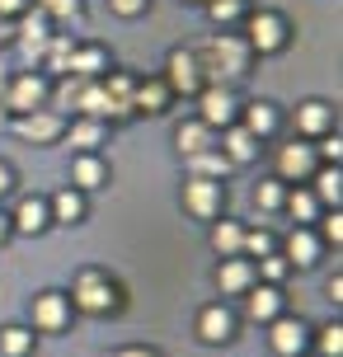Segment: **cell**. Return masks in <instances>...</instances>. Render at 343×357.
<instances>
[{
  "label": "cell",
  "mask_w": 343,
  "mask_h": 357,
  "mask_svg": "<svg viewBox=\"0 0 343 357\" xmlns=\"http://www.w3.org/2000/svg\"><path fill=\"white\" fill-rule=\"evenodd\" d=\"M193 56H198L207 85H240V80H250V71H254V52H250V43L240 38V29L207 33L202 43H193Z\"/></svg>",
  "instance_id": "1"
},
{
  "label": "cell",
  "mask_w": 343,
  "mask_h": 357,
  "mask_svg": "<svg viewBox=\"0 0 343 357\" xmlns=\"http://www.w3.org/2000/svg\"><path fill=\"white\" fill-rule=\"evenodd\" d=\"M66 296H71L75 315H94V320H104V315H118V310L127 305V287H123L118 273H109V268H99V264H85L71 278Z\"/></svg>",
  "instance_id": "2"
},
{
  "label": "cell",
  "mask_w": 343,
  "mask_h": 357,
  "mask_svg": "<svg viewBox=\"0 0 343 357\" xmlns=\"http://www.w3.org/2000/svg\"><path fill=\"white\" fill-rule=\"evenodd\" d=\"M240 38L250 43L254 61L259 56H282L291 47V38H296V24L282 10H273V5H250L245 19H240Z\"/></svg>",
  "instance_id": "3"
},
{
  "label": "cell",
  "mask_w": 343,
  "mask_h": 357,
  "mask_svg": "<svg viewBox=\"0 0 343 357\" xmlns=\"http://www.w3.org/2000/svg\"><path fill=\"white\" fill-rule=\"evenodd\" d=\"M193 339H198L202 348H226V343H235L240 339V310H235L226 296L198 305V315H193Z\"/></svg>",
  "instance_id": "4"
},
{
  "label": "cell",
  "mask_w": 343,
  "mask_h": 357,
  "mask_svg": "<svg viewBox=\"0 0 343 357\" xmlns=\"http://www.w3.org/2000/svg\"><path fill=\"white\" fill-rule=\"evenodd\" d=\"M47 94H52V80L38 71V66H24V71L10 75V85L0 94V108H5V118H19V113L47 108Z\"/></svg>",
  "instance_id": "5"
},
{
  "label": "cell",
  "mask_w": 343,
  "mask_h": 357,
  "mask_svg": "<svg viewBox=\"0 0 343 357\" xmlns=\"http://www.w3.org/2000/svg\"><path fill=\"white\" fill-rule=\"evenodd\" d=\"M71 320H75V310H71V296L61 287L33 291V301H29V329L33 334H66Z\"/></svg>",
  "instance_id": "6"
},
{
  "label": "cell",
  "mask_w": 343,
  "mask_h": 357,
  "mask_svg": "<svg viewBox=\"0 0 343 357\" xmlns=\"http://www.w3.org/2000/svg\"><path fill=\"white\" fill-rule=\"evenodd\" d=\"M179 202L193 221L212 226L217 216H226V183H221V178H183Z\"/></svg>",
  "instance_id": "7"
},
{
  "label": "cell",
  "mask_w": 343,
  "mask_h": 357,
  "mask_svg": "<svg viewBox=\"0 0 343 357\" xmlns=\"http://www.w3.org/2000/svg\"><path fill=\"white\" fill-rule=\"evenodd\" d=\"M315 169H320L315 142H301V137L277 142V151H273V178H282V183H310Z\"/></svg>",
  "instance_id": "8"
},
{
  "label": "cell",
  "mask_w": 343,
  "mask_h": 357,
  "mask_svg": "<svg viewBox=\"0 0 343 357\" xmlns=\"http://www.w3.org/2000/svg\"><path fill=\"white\" fill-rule=\"evenodd\" d=\"M160 75H165V85H169L174 99H198V89L207 85V75H202L193 47H169V52H165V71Z\"/></svg>",
  "instance_id": "9"
},
{
  "label": "cell",
  "mask_w": 343,
  "mask_h": 357,
  "mask_svg": "<svg viewBox=\"0 0 343 357\" xmlns=\"http://www.w3.org/2000/svg\"><path fill=\"white\" fill-rule=\"evenodd\" d=\"M52 19L43 15V10H24V15L15 19V38H10V43H15L19 47V56H24V66H38V61H43V52H47V43H52Z\"/></svg>",
  "instance_id": "10"
},
{
  "label": "cell",
  "mask_w": 343,
  "mask_h": 357,
  "mask_svg": "<svg viewBox=\"0 0 343 357\" xmlns=\"http://www.w3.org/2000/svg\"><path fill=\"white\" fill-rule=\"evenodd\" d=\"M10 127H15L19 142H29V146H56L61 137H66V113H56V108H33V113L10 118Z\"/></svg>",
  "instance_id": "11"
},
{
  "label": "cell",
  "mask_w": 343,
  "mask_h": 357,
  "mask_svg": "<svg viewBox=\"0 0 343 357\" xmlns=\"http://www.w3.org/2000/svg\"><path fill=\"white\" fill-rule=\"evenodd\" d=\"M240 94H235V85H202L198 89V118L212 132H221V127H231V123H240Z\"/></svg>",
  "instance_id": "12"
},
{
  "label": "cell",
  "mask_w": 343,
  "mask_h": 357,
  "mask_svg": "<svg viewBox=\"0 0 343 357\" xmlns=\"http://www.w3.org/2000/svg\"><path fill=\"white\" fill-rule=\"evenodd\" d=\"M291 127H296L301 142H320L329 132H339V108L329 99H301L296 113H291Z\"/></svg>",
  "instance_id": "13"
},
{
  "label": "cell",
  "mask_w": 343,
  "mask_h": 357,
  "mask_svg": "<svg viewBox=\"0 0 343 357\" xmlns=\"http://www.w3.org/2000/svg\"><path fill=\"white\" fill-rule=\"evenodd\" d=\"M268 329V343H273V353L277 357H306L310 353V324L301 320V315H277L273 324H264Z\"/></svg>",
  "instance_id": "14"
},
{
  "label": "cell",
  "mask_w": 343,
  "mask_h": 357,
  "mask_svg": "<svg viewBox=\"0 0 343 357\" xmlns=\"http://www.w3.org/2000/svg\"><path fill=\"white\" fill-rule=\"evenodd\" d=\"M240 127L250 132L254 142H273V137L287 127V113L273 104V99H245V104H240Z\"/></svg>",
  "instance_id": "15"
},
{
  "label": "cell",
  "mask_w": 343,
  "mask_h": 357,
  "mask_svg": "<svg viewBox=\"0 0 343 357\" xmlns=\"http://www.w3.org/2000/svg\"><path fill=\"white\" fill-rule=\"evenodd\" d=\"M277 254H282V259L291 264V273H296V268H315L320 264L325 245H320L315 226H291L287 235H277Z\"/></svg>",
  "instance_id": "16"
},
{
  "label": "cell",
  "mask_w": 343,
  "mask_h": 357,
  "mask_svg": "<svg viewBox=\"0 0 343 357\" xmlns=\"http://www.w3.org/2000/svg\"><path fill=\"white\" fill-rule=\"evenodd\" d=\"M240 301H245L240 315H245L250 324H273L282 310H287V291H282V287H268V282H254Z\"/></svg>",
  "instance_id": "17"
},
{
  "label": "cell",
  "mask_w": 343,
  "mask_h": 357,
  "mask_svg": "<svg viewBox=\"0 0 343 357\" xmlns=\"http://www.w3.org/2000/svg\"><path fill=\"white\" fill-rule=\"evenodd\" d=\"M10 231L15 235H29V240H38V235L52 231V212H47V197L38 193H24L15 202V212H10Z\"/></svg>",
  "instance_id": "18"
},
{
  "label": "cell",
  "mask_w": 343,
  "mask_h": 357,
  "mask_svg": "<svg viewBox=\"0 0 343 357\" xmlns=\"http://www.w3.org/2000/svg\"><path fill=\"white\" fill-rule=\"evenodd\" d=\"M212 282H217L221 296H245V291L259 282V273H254V259H245V254L217 259V268H212Z\"/></svg>",
  "instance_id": "19"
},
{
  "label": "cell",
  "mask_w": 343,
  "mask_h": 357,
  "mask_svg": "<svg viewBox=\"0 0 343 357\" xmlns=\"http://www.w3.org/2000/svg\"><path fill=\"white\" fill-rule=\"evenodd\" d=\"M169 104H174V94L165 85V75H137V89H132L137 118H160V113H169Z\"/></svg>",
  "instance_id": "20"
},
{
  "label": "cell",
  "mask_w": 343,
  "mask_h": 357,
  "mask_svg": "<svg viewBox=\"0 0 343 357\" xmlns=\"http://www.w3.org/2000/svg\"><path fill=\"white\" fill-rule=\"evenodd\" d=\"M61 142H71L75 155H104V142H109V123H99V118H66V137Z\"/></svg>",
  "instance_id": "21"
},
{
  "label": "cell",
  "mask_w": 343,
  "mask_h": 357,
  "mask_svg": "<svg viewBox=\"0 0 343 357\" xmlns=\"http://www.w3.org/2000/svg\"><path fill=\"white\" fill-rule=\"evenodd\" d=\"M217 151L240 169V165H254L259 155H264V142H254L240 123H231V127H221V132H217Z\"/></svg>",
  "instance_id": "22"
},
{
  "label": "cell",
  "mask_w": 343,
  "mask_h": 357,
  "mask_svg": "<svg viewBox=\"0 0 343 357\" xmlns=\"http://www.w3.org/2000/svg\"><path fill=\"white\" fill-rule=\"evenodd\" d=\"M47 212H52V226H80V221L90 216V193L61 183V188L47 197Z\"/></svg>",
  "instance_id": "23"
},
{
  "label": "cell",
  "mask_w": 343,
  "mask_h": 357,
  "mask_svg": "<svg viewBox=\"0 0 343 357\" xmlns=\"http://www.w3.org/2000/svg\"><path fill=\"white\" fill-rule=\"evenodd\" d=\"M109 71H113V52L104 47V43H75L71 75H80V80H104Z\"/></svg>",
  "instance_id": "24"
},
{
  "label": "cell",
  "mask_w": 343,
  "mask_h": 357,
  "mask_svg": "<svg viewBox=\"0 0 343 357\" xmlns=\"http://www.w3.org/2000/svg\"><path fill=\"white\" fill-rule=\"evenodd\" d=\"M109 178H113V165L104 155H75L71 160V188H80V193L109 188Z\"/></svg>",
  "instance_id": "25"
},
{
  "label": "cell",
  "mask_w": 343,
  "mask_h": 357,
  "mask_svg": "<svg viewBox=\"0 0 343 357\" xmlns=\"http://www.w3.org/2000/svg\"><path fill=\"white\" fill-rule=\"evenodd\" d=\"M217 146V132L202 123V118H188V123L174 127V151H179V160H193L202 151H212Z\"/></svg>",
  "instance_id": "26"
},
{
  "label": "cell",
  "mask_w": 343,
  "mask_h": 357,
  "mask_svg": "<svg viewBox=\"0 0 343 357\" xmlns=\"http://www.w3.org/2000/svg\"><path fill=\"white\" fill-rule=\"evenodd\" d=\"M75 43H80V38H75L71 29H56V33H52L47 52H43V61H38L47 80H56V75H71V52H75Z\"/></svg>",
  "instance_id": "27"
},
{
  "label": "cell",
  "mask_w": 343,
  "mask_h": 357,
  "mask_svg": "<svg viewBox=\"0 0 343 357\" xmlns=\"http://www.w3.org/2000/svg\"><path fill=\"white\" fill-rule=\"evenodd\" d=\"M282 212L291 216V226H315V216L325 212L315 193H310V183H287V193H282Z\"/></svg>",
  "instance_id": "28"
},
{
  "label": "cell",
  "mask_w": 343,
  "mask_h": 357,
  "mask_svg": "<svg viewBox=\"0 0 343 357\" xmlns=\"http://www.w3.org/2000/svg\"><path fill=\"white\" fill-rule=\"evenodd\" d=\"M207 245H212V254H221V259L240 254V245H245V221H235V216H217V221L207 226Z\"/></svg>",
  "instance_id": "29"
},
{
  "label": "cell",
  "mask_w": 343,
  "mask_h": 357,
  "mask_svg": "<svg viewBox=\"0 0 343 357\" xmlns=\"http://www.w3.org/2000/svg\"><path fill=\"white\" fill-rule=\"evenodd\" d=\"M310 193H315L320 207H343V169L339 165H320L310 174Z\"/></svg>",
  "instance_id": "30"
},
{
  "label": "cell",
  "mask_w": 343,
  "mask_h": 357,
  "mask_svg": "<svg viewBox=\"0 0 343 357\" xmlns=\"http://www.w3.org/2000/svg\"><path fill=\"white\" fill-rule=\"evenodd\" d=\"M38 334L29 324H0V357H33Z\"/></svg>",
  "instance_id": "31"
},
{
  "label": "cell",
  "mask_w": 343,
  "mask_h": 357,
  "mask_svg": "<svg viewBox=\"0 0 343 357\" xmlns=\"http://www.w3.org/2000/svg\"><path fill=\"white\" fill-rule=\"evenodd\" d=\"M183 165H188V178H221V183H226L231 169H235L217 146H212V151H202V155H193V160H183Z\"/></svg>",
  "instance_id": "32"
},
{
  "label": "cell",
  "mask_w": 343,
  "mask_h": 357,
  "mask_svg": "<svg viewBox=\"0 0 343 357\" xmlns=\"http://www.w3.org/2000/svg\"><path fill=\"white\" fill-rule=\"evenodd\" d=\"M310 348H315V357H343V324H310Z\"/></svg>",
  "instance_id": "33"
},
{
  "label": "cell",
  "mask_w": 343,
  "mask_h": 357,
  "mask_svg": "<svg viewBox=\"0 0 343 357\" xmlns=\"http://www.w3.org/2000/svg\"><path fill=\"white\" fill-rule=\"evenodd\" d=\"M38 10L52 19V29H71L85 15V0H38Z\"/></svg>",
  "instance_id": "34"
},
{
  "label": "cell",
  "mask_w": 343,
  "mask_h": 357,
  "mask_svg": "<svg viewBox=\"0 0 343 357\" xmlns=\"http://www.w3.org/2000/svg\"><path fill=\"white\" fill-rule=\"evenodd\" d=\"M202 10H207V19H212L217 29H240V19H245V10H250V0H207Z\"/></svg>",
  "instance_id": "35"
},
{
  "label": "cell",
  "mask_w": 343,
  "mask_h": 357,
  "mask_svg": "<svg viewBox=\"0 0 343 357\" xmlns=\"http://www.w3.org/2000/svg\"><path fill=\"white\" fill-rule=\"evenodd\" d=\"M245 259H264V254H277V231L268 226H245V245H240Z\"/></svg>",
  "instance_id": "36"
},
{
  "label": "cell",
  "mask_w": 343,
  "mask_h": 357,
  "mask_svg": "<svg viewBox=\"0 0 343 357\" xmlns=\"http://www.w3.org/2000/svg\"><path fill=\"white\" fill-rule=\"evenodd\" d=\"M315 226H320V231H315L320 245H325V250L334 245V254H339V245H343V207H325V212L315 216Z\"/></svg>",
  "instance_id": "37"
},
{
  "label": "cell",
  "mask_w": 343,
  "mask_h": 357,
  "mask_svg": "<svg viewBox=\"0 0 343 357\" xmlns=\"http://www.w3.org/2000/svg\"><path fill=\"white\" fill-rule=\"evenodd\" d=\"M282 193H287V183H282V178H259V183H254V207H259V212H282Z\"/></svg>",
  "instance_id": "38"
},
{
  "label": "cell",
  "mask_w": 343,
  "mask_h": 357,
  "mask_svg": "<svg viewBox=\"0 0 343 357\" xmlns=\"http://www.w3.org/2000/svg\"><path fill=\"white\" fill-rule=\"evenodd\" d=\"M254 273H259V282L282 287V282L291 278V264L282 259V254H264V259H254Z\"/></svg>",
  "instance_id": "39"
},
{
  "label": "cell",
  "mask_w": 343,
  "mask_h": 357,
  "mask_svg": "<svg viewBox=\"0 0 343 357\" xmlns=\"http://www.w3.org/2000/svg\"><path fill=\"white\" fill-rule=\"evenodd\" d=\"M315 155H320V165H339L343 160V137H339V132L320 137V142H315Z\"/></svg>",
  "instance_id": "40"
},
{
  "label": "cell",
  "mask_w": 343,
  "mask_h": 357,
  "mask_svg": "<svg viewBox=\"0 0 343 357\" xmlns=\"http://www.w3.org/2000/svg\"><path fill=\"white\" fill-rule=\"evenodd\" d=\"M109 10L118 19H142L146 10H151V0H109Z\"/></svg>",
  "instance_id": "41"
},
{
  "label": "cell",
  "mask_w": 343,
  "mask_h": 357,
  "mask_svg": "<svg viewBox=\"0 0 343 357\" xmlns=\"http://www.w3.org/2000/svg\"><path fill=\"white\" fill-rule=\"evenodd\" d=\"M104 357H165V353L151 348V343H123V348H109Z\"/></svg>",
  "instance_id": "42"
},
{
  "label": "cell",
  "mask_w": 343,
  "mask_h": 357,
  "mask_svg": "<svg viewBox=\"0 0 343 357\" xmlns=\"http://www.w3.org/2000/svg\"><path fill=\"white\" fill-rule=\"evenodd\" d=\"M15 188H19V174H15V165H10V160H0V202H5V197L15 193Z\"/></svg>",
  "instance_id": "43"
},
{
  "label": "cell",
  "mask_w": 343,
  "mask_h": 357,
  "mask_svg": "<svg viewBox=\"0 0 343 357\" xmlns=\"http://www.w3.org/2000/svg\"><path fill=\"white\" fill-rule=\"evenodd\" d=\"M325 301L334 305V310L343 305V273H329V278H325Z\"/></svg>",
  "instance_id": "44"
},
{
  "label": "cell",
  "mask_w": 343,
  "mask_h": 357,
  "mask_svg": "<svg viewBox=\"0 0 343 357\" xmlns=\"http://www.w3.org/2000/svg\"><path fill=\"white\" fill-rule=\"evenodd\" d=\"M24 10H33V0H0V19H10V24H15Z\"/></svg>",
  "instance_id": "45"
},
{
  "label": "cell",
  "mask_w": 343,
  "mask_h": 357,
  "mask_svg": "<svg viewBox=\"0 0 343 357\" xmlns=\"http://www.w3.org/2000/svg\"><path fill=\"white\" fill-rule=\"evenodd\" d=\"M10 235H15V231H10V207H5V202H0V245H5V240H10Z\"/></svg>",
  "instance_id": "46"
},
{
  "label": "cell",
  "mask_w": 343,
  "mask_h": 357,
  "mask_svg": "<svg viewBox=\"0 0 343 357\" xmlns=\"http://www.w3.org/2000/svg\"><path fill=\"white\" fill-rule=\"evenodd\" d=\"M10 38H15V24H10V19H0V47H10Z\"/></svg>",
  "instance_id": "47"
},
{
  "label": "cell",
  "mask_w": 343,
  "mask_h": 357,
  "mask_svg": "<svg viewBox=\"0 0 343 357\" xmlns=\"http://www.w3.org/2000/svg\"><path fill=\"white\" fill-rule=\"evenodd\" d=\"M183 5H207V0H183Z\"/></svg>",
  "instance_id": "48"
}]
</instances>
